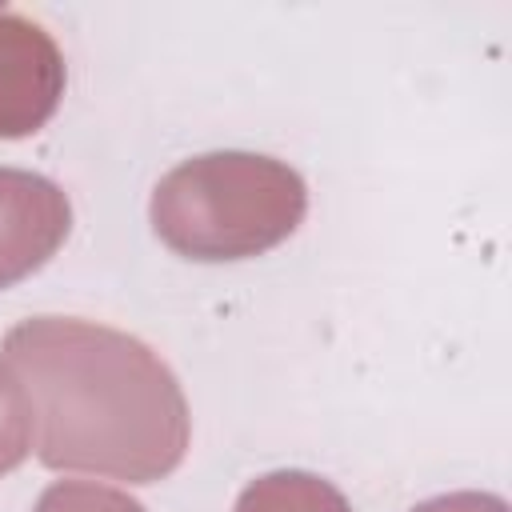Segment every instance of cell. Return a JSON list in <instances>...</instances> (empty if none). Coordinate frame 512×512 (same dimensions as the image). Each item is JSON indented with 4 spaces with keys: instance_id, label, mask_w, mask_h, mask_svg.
<instances>
[{
    "instance_id": "3",
    "label": "cell",
    "mask_w": 512,
    "mask_h": 512,
    "mask_svg": "<svg viewBox=\"0 0 512 512\" xmlns=\"http://www.w3.org/2000/svg\"><path fill=\"white\" fill-rule=\"evenodd\" d=\"M64 80L52 32L20 12H0V140L40 132L64 96Z\"/></svg>"
},
{
    "instance_id": "8",
    "label": "cell",
    "mask_w": 512,
    "mask_h": 512,
    "mask_svg": "<svg viewBox=\"0 0 512 512\" xmlns=\"http://www.w3.org/2000/svg\"><path fill=\"white\" fill-rule=\"evenodd\" d=\"M412 512H508V500L496 492H448L416 504Z\"/></svg>"
},
{
    "instance_id": "1",
    "label": "cell",
    "mask_w": 512,
    "mask_h": 512,
    "mask_svg": "<svg viewBox=\"0 0 512 512\" xmlns=\"http://www.w3.org/2000/svg\"><path fill=\"white\" fill-rule=\"evenodd\" d=\"M0 360L32 404L40 464L152 484L184 460L188 400L144 340L80 316H28L8 328Z\"/></svg>"
},
{
    "instance_id": "6",
    "label": "cell",
    "mask_w": 512,
    "mask_h": 512,
    "mask_svg": "<svg viewBox=\"0 0 512 512\" xmlns=\"http://www.w3.org/2000/svg\"><path fill=\"white\" fill-rule=\"evenodd\" d=\"M32 452V404L20 376L0 360V476L20 468Z\"/></svg>"
},
{
    "instance_id": "5",
    "label": "cell",
    "mask_w": 512,
    "mask_h": 512,
    "mask_svg": "<svg viewBox=\"0 0 512 512\" xmlns=\"http://www.w3.org/2000/svg\"><path fill=\"white\" fill-rule=\"evenodd\" d=\"M232 512H352L344 492L304 468H280L256 476L240 496Z\"/></svg>"
},
{
    "instance_id": "2",
    "label": "cell",
    "mask_w": 512,
    "mask_h": 512,
    "mask_svg": "<svg viewBox=\"0 0 512 512\" xmlns=\"http://www.w3.org/2000/svg\"><path fill=\"white\" fill-rule=\"evenodd\" d=\"M308 212L304 176L264 152H204L160 176L148 216L184 260L224 264L284 244Z\"/></svg>"
},
{
    "instance_id": "4",
    "label": "cell",
    "mask_w": 512,
    "mask_h": 512,
    "mask_svg": "<svg viewBox=\"0 0 512 512\" xmlns=\"http://www.w3.org/2000/svg\"><path fill=\"white\" fill-rule=\"evenodd\" d=\"M68 228L72 204L56 180L28 168H0V288L48 264Z\"/></svg>"
},
{
    "instance_id": "7",
    "label": "cell",
    "mask_w": 512,
    "mask_h": 512,
    "mask_svg": "<svg viewBox=\"0 0 512 512\" xmlns=\"http://www.w3.org/2000/svg\"><path fill=\"white\" fill-rule=\"evenodd\" d=\"M32 512H144L140 500H132L120 488L92 484V480H56L40 492Z\"/></svg>"
}]
</instances>
